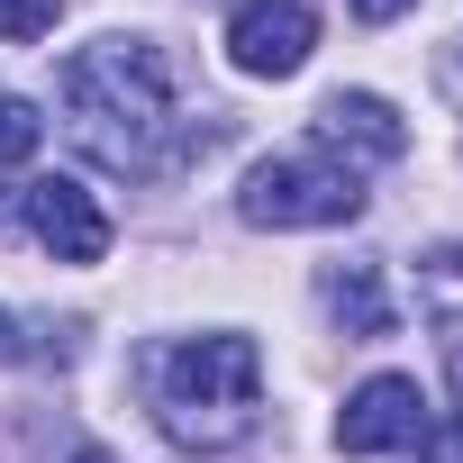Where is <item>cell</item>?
I'll return each mask as SVG.
<instances>
[{"label":"cell","mask_w":463,"mask_h":463,"mask_svg":"<svg viewBox=\"0 0 463 463\" xmlns=\"http://www.w3.org/2000/svg\"><path fill=\"white\" fill-rule=\"evenodd\" d=\"M73 463H109V454H100V445H73Z\"/></svg>","instance_id":"9a60e30c"},{"label":"cell","mask_w":463,"mask_h":463,"mask_svg":"<svg viewBox=\"0 0 463 463\" xmlns=\"http://www.w3.org/2000/svg\"><path fill=\"white\" fill-rule=\"evenodd\" d=\"M400 10H418V0H354V19H373V28H391Z\"/></svg>","instance_id":"7c38bea8"},{"label":"cell","mask_w":463,"mask_h":463,"mask_svg":"<svg viewBox=\"0 0 463 463\" xmlns=\"http://www.w3.org/2000/svg\"><path fill=\"white\" fill-rule=\"evenodd\" d=\"M37 146H46V118H37V100L0 91V164H28Z\"/></svg>","instance_id":"9c48e42d"},{"label":"cell","mask_w":463,"mask_h":463,"mask_svg":"<svg viewBox=\"0 0 463 463\" xmlns=\"http://www.w3.org/2000/svg\"><path fill=\"white\" fill-rule=\"evenodd\" d=\"M264 418V354L237 327H209L155 354V427L191 454H227L246 445Z\"/></svg>","instance_id":"7a4b0ae2"},{"label":"cell","mask_w":463,"mask_h":463,"mask_svg":"<svg viewBox=\"0 0 463 463\" xmlns=\"http://www.w3.org/2000/svg\"><path fill=\"white\" fill-rule=\"evenodd\" d=\"M318 146L345 164V155H364V164H400L409 155V118L382 100V91H336L327 109H318Z\"/></svg>","instance_id":"52a82bcc"},{"label":"cell","mask_w":463,"mask_h":463,"mask_svg":"<svg viewBox=\"0 0 463 463\" xmlns=\"http://www.w3.org/2000/svg\"><path fill=\"white\" fill-rule=\"evenodd\" d=\"M427 436V391L409 382V373H373L345 409H336V445L345 454H400V445H418Z\"/></svg>","instance_id":"8992f818"},{"label":"cell","mask_w":463,"mask_h":463,"mask_svg":"<svg viewBox=\"0 0 463 463\" xmlns=\"http://www.w3.org/2000/svg\"><path fill=\"white\" fill-rule=\"evenodd\" d=\"M454 391H463V345H454Z\"/></svg>","instance_id":"2e32d148"},{"label":"cell","mask_w":463,"mask_h":463,"mask_svg":"<svg viewBox=\"0 0 463 463\" xmlns=\"http://www.w3.org/2000/svg\"><path fill=\"white\" fill-rule=\"evenodd\" d=\"M19 218H28V237L55 255V264H100L109 255V209L73 182V173H37L19 191Z\"/></svg>","instance_id":"5b68a950"},{"label":"cell","mask_w":463,"mask_h":463,"mask_svg":"<svg viewBox=\"0 0 463 463\" xmlns=\"http://www.w3.org/2000/svg\"><path fill=\"white\" fill-rule=\"evenodd\" d=\"M327 318L345 327V336H391V300H382V264H336L327 282Z\"/></svg>","instance_id":"ba28073f"},{"label":"cell","mask_w":463,"mask_h":463,"mask_svg":"<svg viewBox=\"0 0 463 463\" xmlns=\"http://www.w3.org/2000/svg\"><path fill=\"white\" fill-rule=\"evenodd\" d=\"M237 218H246V227H345V218H364V173L336 164L327 146L264 155V164L237 182Z\"/></svg>","instance_id":"3957f363"},{"label":"cell","mask_w":463,"mask_h":463,"mask_svg":"<svg viewBox=\"0 0 463 463\" xmlns=\"http://www.w3.org/2000/svg\"><path fill=\"white\" fill-rule=\"evenodd\" d=\"M309 46H318V10L309 0H237V19H227V64L255 73V82L300 73Z\"/></svg>","instance_id":"277c9868"},{"label":"cell","mask_w":463,"mask_h":463,"mask_svg":"<svg viewBox=\"0 0 463 463\" xmlns=\"http://www.w3.org/2000/svg\"><path fill=\"white\" fill-rule=\"evenodd\" d=\"M19 354H28V336H19V318H10V309H0V364H19Z\"/></svg>","instance_id":"4fadbf2b"},{"label":"cell","mask_w":463,"mask_h":463,"mask_svg":"<svg viewBox=\"0 0 463 463\" xmlns=\"http://www.w3.org/2000/svg\"><path fill=\"white\" fill-rule=\"evenodd\" d=\"M55 10H64V0H0V46L46 37V28H55Z\"/></svg>","instance_id":"30bf717a"},{"label":"cell","mask_w":463,"mask_h":463,"mask_svg":"<svg viewBox=\"0 0 463 463\" xmlns=\"http://www.w3.org/2000/svg\"><path fill=\"white\" fill-rule=\"evenodd\" d=\"M418 445H427V463H463V418H436Z\"/></svg>","instance_id":"8fae6325"},{"label":"cell","mask_w":463,"mask_h":463,"mask_svg":"<svg viewBox=\"0 0 463 463\" xmlns=\"http://www.w3.org/2000/svg\"><path fill=\"white\" fill-rule=\"evenodd\" d=\"M445 91H454V100H463V37H454V46H445Z\"/></svg>","instance_id":"5bb4252c"},{"label":"cell","mask_w":463,"mask_h":463,"mask_svg":"<svg viewBox=\"0 0 463 463\" xmlns=\"http://www.w3.org/2000/svg\"><path fill=\"white\" fill-rule=\"evenodd\" d=\"M64 109H73V146L128 182H155L173 164H191L209 146V128H191L173 109V73L146 37H100L64 64Z\"/></svg>","instance_id":"6da1fadb"}]
</instances>
